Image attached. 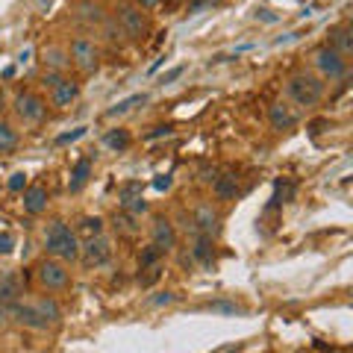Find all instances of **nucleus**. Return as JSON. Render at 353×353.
<instances>
[{"instance_id":"38","label":"nucleus","mask_w":353,"mask_h":353,"mask_svg":"<svg viewBox=\"0 0 353 353\" xmlns=\"http://www.w3.org/2000/svg\"><path fill=\"white\" fill-rule=\"evenodd\" d=\"M59 80H62V74H59V71H48V74H44V77H41V83H44V85H48V88H53V85H57Z\"/></svg>"},{"instance_id":"20","label":"nucleus","mask_w":353,"mask_h":353,"mask_svg":"<svg viewBox=\"0 0 353 353\" xmlns=\"http://www.w3.org/2000/svg\"><path fill=\"white\" fill-rule=\"evenodd\" d=\"M92 176V159H80L74 165V171H71V192H80L83 185H85V180Z\"/></svg>"},{"instance_id":"12","label":"nucleus","mask_w":353,"mask_h":353,"mask_svg":"<svg viewBox=\"0 0 353 353\" xmlns=\"http://www.w3.org/2000/svg\"><path fill=\"white\" fill-rule=\"evenodd\" d=\"M77 97H80V83L68 80V77H62V80L50 88V101H53V106H59V109L71 106Z\"/></svg>"},{"instance_id":"2","label":"nucleus","mask_w":353,"mask_h":353,"mask_svg":"<svg viewBox=\"0 0 353 353\" xmlns=\"http://www.w3.org/2000/svg\"><path fill=\"white\" fill-rule=\"evenodd\" d=\"M285 94H289V101H294L297 106H315V103H321V97H324V80L309 71H297L289 77V83H285Z\"/></svg>"},{"instance_id":"9","label":"nucleus","mask_w":353,"mask_h":353,"mask_svg":"<svg viewBox=\"0 0 353 353\" xmlns=\"http://www.w3.org/2000/svg\"><path fill=\"white\" fill-rule=\"evenodd\" d=\"M192 224H194V236L201 233V236H212L218 233V212L212 209V203H201L192 212Z\"/></svg>"},{"instance_id":"32","label":"nucleus","mask_w":353,"mask_h":353,"mask_svg":"<svg viewBox=\"0 0 353 353\" xmlns=\"http://www.w3.org/2000/svg\"><path fill=\"white\" fill-rule=\"evenodd\" d=\"M101 27L106 30V41H112V44H115V41H121V36H124V30L118 27V21H109V18H106Z\"/></svg>"},{"instance_id":"34","label":"nucleus","mask_w":353,"mask_h":353,"mask_svg":"<svg viewBox=\"0 0 353 353\" xmlns=\"http://www.w3.org/2000/svg\"><path fill=\"white\" fill-rule=\"evenodd\" d=\"M83 136H85V127H77V130H71V132H62V136L57 139V145H71V141L83 139Z\"/></svg>"},{"instance_id":"43","label":"nucleus","mask_w":353,"mask_h":353,"mask_svg":"<svg viewBox=\"0 0 353 353\" xmlns=\"http://www.w3.org/2000/svg\"><path fill=\"white\" fill-rule=\"evenodd\" d=\"M168 132H171V127H157V130H153L148 139H159V136H168Z\"/></svg>"},{"instance_id":"27","label":"nucleus","mask_w":353,"mask_h":353,"mask_svg":"<svg viewBox=\"0 0 353 353\" xmlns=\"http://www.w3.org/2000/svg\"><path fill=\"white\" fill-rule=\"evenodd\" d=\"M121 206H124V212L136 215V218H141V215H148V212H150V203H148L141 194H139V197H130V201H124Z\"/></svg>"},{"instance_id":"11","label":"nucleus","mask_w":353,"mask_h":353,"mask_svg":"<svg viewBox=\"0 0 353 353\" xmlns=\"http://www.w3.org/2000/svg\"><path fill=\"white\" fill-rule=\"evenodd\" d=\"M74 15L85 27H101L103 21H106V12H103V6L97 3V0H77Z\"/></svg>"},{"instance_id":"17","label":"nucleus","mask_w":353,"mask_h":353,"mask_svg":"<svg viewBox=\"0 0 353 353\" xmlns=\"http://www.w3.org/2000/svg\"><path fill=\"white\" fill-rule=\"evenodd\" d=\"M212 192L218 201H233L239 194V176L236 174H218V180L212 183Z\"/></svg>"},{"instance_id":"10","label":"nucleus","mask_w":353,"mask_h":353,"mask_svg":"<svg viewBox=\"0 0 353 353\" xmlns=\"http://www.w3.org/2000/svg\"><path fill=\"white\" fill-rule=\"evenodd\" d=\"M297 121H301V115L294 112V109L285 103V101H277V103H271V109H268V124H271V130H277V132H283V130H292Z\"/></svg>"},{"instance_id":"5","label":"nucleus","mask_w":353,"mask_h":353,"mask_svg":"<svg viewBox=\"0 0 353 353\" xmlns=\"http://www.w3.org/2000/svg\"><path fill=\"white\" fill-rule=\"evenodd\" d=\"M115 21H118V27L124 30V36L127 39H141L148 32V15L141 12L139 6H132V3H124V6H118V15H115Z\"/></svg>"},{"instance_id":"46","label":"nucleus","mask_w":353,"mask_h":353,"mask_svg":"<svg viewBox=\"0 0 353 353\" xmlns=\"http://www.w3.org/2000/svg\"><path fill=\"white\" fill-rule=\"evenodd\" d=\"M339 353H345V350H339Z\"/></svg>"},{"instance_id":"22","label":"nucleus","mask_w":353,"mask_h":353,"mask_svg":"<svg viewBox=\"0 0 353 353\" xmlns=\"http://www.w3.org/2000/svg\"><path fill=\"white\" fill-rule=\"evenodd\" d=\"M68 62H71V59H68V53L59 50V48H48V50H44V65H48L50 71H59V74H62Z\"/></svg>"},{"instance_id":"13","label":"nucleus","mask_w":353,"mask_h":353,"mask_svg":"<svg viewBox=\"0 0 353 353\" xmlns=\"http://www.w3.org/2000/svg\"><path fill=\"white\" fill-rule=\"evenodd\" d=\"M150 236H153V245H157L162 253L176 245V230H174V224L168 218H157V221H153Z\"/></svg>"},{"instance_id":"36","label":"nucleus","mask_w":353,"mask_h":353,"mask_svg":"<svg viewBox=\"0 0 353 353\" xmlns=\"http://www.w3.org/2000/svg\"><path fill=\"white\" fill-rule=\"evenodd\" d=\"M150 303L153 306H168V303H174V294L171 292H159L157 297H150Z\"/></svg>"},{"instance_id":"7","label":"nucleus","mask_w":353,"mask_h":353,"mask_svg":"<svg viewBox=\"0 0 353 353\" xmlns=\"http://www.w3.org/2000/svg\"><path fill=\"white\" fill-rule=\"evenodd\" d=\"M68 280H71V274H68V268H65V262H59V259H44V262L39 265V283H41L48 292L65 289V285H68Z\"/></svg>"},{"instance_id":"44","label":"nucleus","mask_w":353,"mask_h":353,"mask_svg":"<svg viewBox=\"0 0 353 353\" xmlns=\"http://www.w3.org/2000/svg\"><path fill=\"white\" fill-rule=\"evenodd\" d=\"M6 321H9V306L0 303V324H6Z\"/></svg>"},{"instance_id":"33","label":"nucleus","mask_w":353,"mask_h":353,"mask_svg":"<svg viewBox=\"0 0 353 353\" xmlns=\"http://www.w3.org/2000/svg\"><path fill=\"white\" fill-rule=\"evenodd\" d=\"M6 185H9V192H24V189H27V174H21V171L12 174Z\"/></svg>"},{"instance_id":"39","label":"nucleus","mask_w":353,"mask_h":353,"mask_svg":"<svg viewBox=\"0 0 353 353\" xmlns=\"http://www.w3.org/2000/svg\"><path fill=\"white\" fill-rule=\"evenodd\" d=\"M201 180H203V183H209V185H212V183L218 180V168H215V165H212V168H203V171H201Z\"/></svg>"},{"instance_id":"19","label":"nucleus","mask_w":353,"mask_h":353,"mask_svg":"<svg viewBox=\"0 0 353 353\" xmlns=\"http://www.w3.org/2000/svg\"><path fill=\"white\" fill-rule=\"evenodd\" d=\"M32 306L39 309V315L44 318V321H48V327H50V324H57L59 318H62V309H59V303L53 301V297H41V301H36Z\"/></svg>"},{"instance_id":"26","label":"nucleus","mask_w":353,"mask_h":353,"mask_svg":"<svg viewBox=\"0 0 353 353\" xmlns=\"http://www.w3.org/2000/svg\"><path fill=\"white\" fill-rule=\"evenodd\" d=\"M148 101V94H132V97H127V101H121V103H115L112 109H109V118H115V115H124V112H130L132 106H139V103H145Z\"/></svg>"},{"instance_id":"30","label":"nucleus","mask_w":353,"mask_h":353,"mask_svg":"<svg viewBox=\"0 0 353 353\" xmlns=\"http://www.w3.org/2000/svg\"><path fill=\"white\" fill-rule=\"evenodd\" d=\"M206 309L209 312H218V315H241L245 312L239 303H227V301H215V303H209Z\"/></svg>"},{"instance_id":"15","label":"nucleus","mask_w":353,"mask_h":353,"mask_svg":"<svg viewBox=\"0 0 353 353\" xmlns=\"http://www.w3.org/2000/svg\"><path fill=\"white\" fill-rule=\"evenodd\" d=\"M44 209H48V189H44V185H30V189H24V212L41 215Z\"/></svg>"},{"instance_id":"45","label":"nucleus","mask_w":353,"mask_h":353,"mask_svg":"<svg viewBox=\"0 0 353 353\" xmlns=\"http://www.w3.org/2000/svg\"><path fill=\"white\" fill-rule=\"evenodd\" d=\"M0 101H3V92H0Z\"/></svg>"},{"instance_id":"29","label":"nucleus","mask_w":353,"mask_h":353,"mask_svg":"<svg viewBox=\"0 0 353 353\" xmlns=\"http://www.w3.org/2000/svg\"><path fill=\"white\" fill-rule=\"evenodd\" d=\"M141 189H145V185H141V180H130V183H124V185L118 189V201L124 203V201H130V197H139Z\"/></svg>"},{"instance_id":"37","label":"nucleus","mask_w":353,"mask_h":353,"mask_svg":"<svg viewBox=\"0 0 353 353\" xmlns=\"http://www.w3.org/2000/svg\"><path fill=\"white\" fill-rule=\"evenodd\" d=\"M12 248H15V239L9 233H0V253H12Z\"/></svg>"},{"instance_id":"31","label":"nucleus","mask_w":353,"mask_h":353,"mask_svg":"<svg viewBox=\"0 0 353 353\" xmlns=\"http://www.w3.org/2000/svg\"><path fill=\"white\" fill-rule=\"evenodd\" d=\"M159 256H162V250H159L157 245H150V248L141 250L139 265H141V268H150V265H157V262H159Z\"/></svg>"},{"instance_id":"41","label":"nucleus","mask_w":353,"mask_h":353,"mask_svg":"<svg viewBox=\"0 0 353 353\" xmlns=\"http://www.w3.org/2000/svg\"><path fill=\"white\" fill-rule=\"evenodd\" d=\"M180 74H183V65H180V68H171L168 74L162 77V83H171V80H176V77H180Z\"/></svg>"},{"instance_id":"40","label":"nucleus","mask_w":353,"mask_h":353,"mask_svg":"<svg viewBox=\"0 0 353 353\" xmlns=\"http://www.w3.org/2000/svg\"><path fill=\"white\" fill-rule=\"evenodd\" d=\"M256 18H262V21H268V24H274L277 21V15L271 12V9H256Z\"/></svg>"},{"instance_id":"21","label":"nucleus","mask_w":353,"mask_h":353,"mask_svg":"<svg viewBox=\"0 0 353 353\" xmlns=\"http://www.w3.org/2000/svg\"><path fill=\"white\" fill-rule=\"evenodd\" d=\"M192 262H203V265L212 262V236H201V233H197L194 250H192Z\"/></svg>"},{"instance_id":"4","label":"nucleus","mask_w":353,"mask_h":353,"mask_svg":"<svg viewBox=\"0 0 353 353\" xmlns=\"http://www.w3.org/2000/svg\"><path fill=\"white\" fill-rule=\"evenodd\" d=\"M315 68L321 71V80H341V77H347V59L339 57L333 48H318L315 50Z\"/></svg>"},{"instance_id":"16","label":"nucleus","mask_w":353,"mask_h":353,"mask_svg":"<svg viewBox=\"0 0 353 353\" xmlns=\"http://www.w3.org/2000/svg\"><path fill=\"white\" fill-rule=\"evenodd\" d=\"M21 294H24V285H21V277L15 271H9L0 277V303H15L21 301Z\"/></svg>"},{"instance_id":"1","label":"nucleus","mask_w":353,"mask_h":353,"mask_svg":"<svg viewBox=\"0 0 353 353\" xmlns=\"http://www.w3.org/2000/svg\"><path fill=\"white\" fill-rule=\"evenodd\" d=\"M44 248H48L50 256L59 259V262L80 259V241H77V236L68 230L65 221H50L48 224V230H44Z\"/></svg>"},{"instance_id":"28","label":"nucleus","mask_w":353,"mask_h":353,"mask_svg":"<svg viewBox=\"0 0 353 353\" xmlns=\"http://www.w3.org/2000/svg\"><path fill=\"white\" fill-rule=\"evenodd\" d=\"M106 148H112V150L130 148V132H127V130H112V132L106 136Z\"/></svg>"},{"instance_id":"6","label":"nucleus","mask_w":353,"mask_h":353,"mask_svg":"<svg viewBox=\"0 0 353 353\" xmlns=\"http://www.w3.org/2000/svg\"><path fill=\"white\" fill-rule=\"evenodd\" d=\"M15 115L24 121V124H39V121H44V115H48V103L32 92H21L15 97Z\"/></svg>"},{"instance_id":"24","label":"nucleus","mask_w":353,"mask_h":353,"mask_svg":"<svg viewBox=\"0 0 353 353\" xmlns=\"http://www.w3.org/2000/svg\"><path fill=\"white\" fill-rule=\"evenodd\" d=\"M80 236L88 241V239H97V236H103V221L101 218H83L80 221Z\"/></svg>"},{"instance_id":"42","label":"nucleus","mask_w":353,"mask_h":353,"mask_svg":"<svg viewBox=\"0 0 353 353\" xmlns=\"http://www.w3.org/2000/svg\"><path fill=\"white\" fill-rule=\"evenodd\" d=\"M136 3H139V9H157L162 0H136Z\"/></svg>"},{"instance_id":"3","label":"nucleus","mask_w":353,"mask_h":353,"mask_svg":"<svg viewBox=\"0 0 353 353\" xmlns=\"http://www.w3.org/2000/svg\"><path fill=\"white\" fill-rule=\"evenodd\" d=\"M68 59L83 74H94L97 65H101V50H97V44L92 39H74L71 41V50H68Z\"/></svg>"},{"instance_id":"18","label":"nucleus","mask_w":353,"mask_h":353,"mask_svg":"<svg viewBox=\"0 0 353 353\" xmlns=\"http://www.w3.org/2000/svg\"><path fill=\"white\" fill-rule=\"evenodd\" d=\"M115 230L121 236H136V233H141V224H139V218L136 215H130V212H124V209H121V212H115Z\"/></svg>"},{"instance_id":"23","label":"nucleus","mask_w":353,"mask_h":353,"mask_svg":"<svg viewBox=\"0 0 353 353\" xmlns=\"http://www.w3.org/2000/svg\"><path fill=\"white\" fill-rule=\"evenodd\" d=\"M18 148V132L6 124V121H0V153H9Z\"/></svg>"},{"instance_id":"8","label":"nucleus","mask_w":353,"mask_h":353,"mask_svg":"<svg viewBox=\"0 0 353 353\" xmlns=\"http://www.w3.org/2000/svg\"><path fill=\"white\" fill-rule=\"evenodd\" d=\"M80 256L85 268H94V265H106L109 256H112V241L106 236H97V239H88L85 245L80 248Z\"/></svg>"},{"instance_id":"35","label":"nucleus","mask_w":353,"mask_h":353,"mask_svg":"<svg viewBox=\"0 0 353 353\" xmlns=\"http://www.w3.org/2000/svg\"><path fill=\"white\" fill-rule=\"evenodd\" d=\"M171 183H174V180H171L168 174H159L157 180H153V189H157V192H168V189H171Z\"/></svg>"},{"instance_id":"14","label":"nucleus","mask_w":353,"mask_h":353,"mask_svg":"<svg viewBox=\"0 0 353 353\" xmlns=\"http://www.w3.org/2000/svg\"><path fill=\"white\" fill-rule=\"evenodd\" d=\"M327 48H333L339 57H350L353 53V36H350V27L347 24H339V27H333L330 30V44Z\"/></svg>"},{"instance_id":"25","label":"nucleus","mask_w":353,"mask_h":353,"mask_svg":"<svg viewBox=\"0 0 353 353\" xmlns=\"http://www.w3.org/2000/svg\"><path fill=\"white\" fill-rule=\"evenodd\" d=\"M274 197H271V206H277V203H289L292 197H294V183H289V180H277V185H274Z\"/></svg>"}]
</instances>
